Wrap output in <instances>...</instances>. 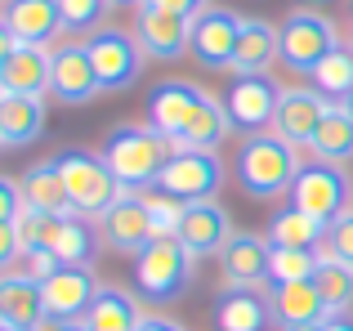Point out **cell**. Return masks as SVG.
I'll return each mask as SVG.
<instances>
[{
  "label": "cell",
  "instance_id": "obj_17",
  "mask_svg": "<svg viewBox=\"0 0 353 331\" xmlns=\"http://www.w3.org/2000/svg\"><path fill=\"white\" fill-rule=\"evenodd\" d=\"M99 237L103 246H112L117 255H139L148 242H152V219H148V206L139 192H125L103 219H99Z\"/></svg>",
  "mask_w": 353,
  "mask_h": 331
},
{
  "label": "cell",
  "instance_id": "obj_44",
  "mask_svg": "<svg viewBox=\"0 0 353 331\" xmlns=\"http://www.w3.org/2000/svg\"><path fill=\"white\" fill-rule=\"evenodd\" d=\"M59 331H90V327H85V318H81V323H63Z\"/></svg>",
  "mask_w": 353,
  "mask_h": 331
},
{
  "label": "cell",
  "instance_id": "obj_28",
  "mask_svg": "<svg viewBox=\"0 0 353 331\" xmlns=\"http://www.w3.org/2000/svg\"><path fill=\"white\" fill-rule=\"evenodd\" d=\"M139 323H143V305L125 287H103L85 314L90 331H139Z\"/></svg>",
  "mask_w": 353,
  "mask_h": 331
},
{
  "label": "cell",
  "instance_id": "obj_22",
  "mask_svg": "<svg viewBox=\"0 0 353 331\" xmlns=\"http://www.w3.org/2000/svg\"><path fill=\"white\" fill-rule=\"evenodd\" d=\"M268 309H273V323L282 331L291 327H309V323H331L327 300L313 282H282V287L268 291Z\"/></svg>",
  "mask_w": 353,
  "mask_h": 331
},
{
  "label": "cell",
  "instance_id": "obj_4",
  "mask_svg": "<svg viewBox=\"0 0 353 331\" xmlns=\"http://www.w3.org/2000/svg\"><path fill=\"white\" fill-rule=\"evenodd\" d=\"M59 174L63 183H68V197H72V210L85 219H103L108 210L117 206L121 197H125V188H121V179L112 174V166H108L99 152H59Z\"/></svg>",
  "mask_w": 353,
  "mask_h": 331
},
{
  "label": "cell",
  "instance_id": "obj_21",
  "mask_svg": "<svg viewBox=\"0 0 353 331\" xmlns=\"http://www.w3.org/2000/svg\"><path fill=\"white\" fill-rule=\"evenodd\" d=\"M273 63H282V27H273L268 18H241L233 77H255V72H268Z\"/></svg>",
  "mask_w": 353,
  "mask_h": 331
},
{
  "label": "cell",
  "instance_id": "obj_3",
  "mask_svg": "<svg viewBox=\"0 0 353 331\" xmlns=\"http://www.w3.org/2000/svg\"><path fill=\"white\" fill-rule=\"evenodd\" d=\"M192 260L197 255L179 242V237H152L143 251L134 255V296L148 305H170L192 278Z\"/></svg>",
  "mask_w": 353,
  "mask_h": 331
},
{
  "label": "cell",
  "instance_id": "obj_27",
  "mask_svg": "<svg viewBox=\"0 0 353 331\" xmlns=\"http://www.w3.org/2000/svg\"><path fill=\"white\" fill-rule=\"evenodd\" d=\"M228 130H233L228 103L215 99V94H206L201 99V112L192 117V126L179 134V139H170V143H174V152H215L219 143L228 139Z\"/></svg>",
  "mask_w": 353,
  "mask_h": 331
},
{
  "label": "cell",
  "instance_id": "obj_51",
  "mask_svg": "<svg viewBox=\"0 0 353 331\" xmlns=\"http://www.w3.org/2000/svg\"><path fill=\"white\" fill-rule=\"evenodd\" d=\"M0 148H5V143H0Z\"/></svg>",
  "mask_w": 353,
  "mask_h": 331
},
{
  "label": "cell",
  "instance_id": "obj_36",
  "mask_svg": "<svg viewBox=\"0 0 353 331\" xmlns=\"http://www.w3.org/2000/svg\"><path fill=\"white\" fill-rule=\"evenodd\" d=\"M139 197H143L148 219H152V237H179L183 210H188L179 197H170V192H161V188H143Z\"/></svg>",
  "mask_w": 353,
  "mask_h": 331
},
{
  "label": "cell",
  "instance_id": "obj_26",
  "mask_svg": "<svg viewBox=\"0 0 353 331\" xmlns=\"http://www.w3.org/2000/svg\"><path fill=\"white\" fill-rule=\"evenodd\" d=\"M45 130V99L27 94H0V143L5 148H27Z\"/></svg>",
  "mask_w": 353,
  "mask_h": 331
},
{
  "label": "cell",
  "instance_id": "obj_13",
  "mask_svg": "<svg viewBox=\"0 0 353 331\" xmlns=\"http://www.w3.org/2000/svg\"><path fill=\"white\" fill-rule=\"evenodd\" d=\"M99 278L90 264H63L59 273L41 282V296H45V314L63 318V323H81L90 314V305L99 300Z\"/></svg>",
  "mask_w": 353,
  "mask_h": 331
},
{
  "label": "cell",
  "instance_id": "obj_25",
  "mask_svg": "<svg viewBox=\"0 0 353 331\" xmlns=\"http://www.w3.org/2000/svg\"><path fill=\"white\" fill-rule=\"evenodd\" d=\"M0 90L5 94H27V99H45L50 94V50L41 45H18L0 68Z\"/></svg>",
  "mask_w": 353,
  "mask_h": 331
},
{
  "label": "cell",
  "instance_id": "obj_30",
  "mask_svg": "<svg viewBox=\"0 0 353 331\" xmlns=\"http://www.w3.org/2000/svg\"><path fill=\"white\" fill-rule=\"evenodd\" d=\"M99 242H103V237H99V224H94V219H85V215H63L50 251L59 255V264H94Z\"/></svg>",
  "mask_w": 353,
  "mask_h": 331
},
{
  "label": "cell",
  "instance_id": "obj_14",
  "mask_svg": "<svg viewBox=\"0 0 353 331\" xmlns=\"http://www.w3.org/2000/svg\"><path fill=\"white\" fill-rule=\"evenodd\" d=\"M331 99L322 94L318 86H282V103H277V117H273V134H282L286 143H309L313 130L322 126V117L331 112Z\"/></svg>",
  "mask_w": 353,
  "mask_h": 331
},
{
  "label": "cell",
  "instance_id": "obj_11",
  "mask_svg": "<svg viewBox=\"0 0 353 331\" xmlns=\"http://www.w3.org/2000/svg\"><path fill=\"white\" fill-rule=\"evenodd\" d=\"M224 103H228V117H233V130H241V134L273 130L277 103H282V86H277L268 72H255V77H233Z\"/></svg>",
  "mask_w": 353,
  "mask_h": 331
},
{
  "label": "cell",
  "instance_id": "obj_49",
  "mask_svg": "<svg viewBox=\"0 0 353 331\" xmlns=\"http://www.w3.org/2000/svg\"><path fill=\"white\" fill-rule=\"evenodd\" d=\"M349 45H353V32H349Z\"/></svg>",
  "mask_w": 353,
  "mask_h": 331
},
{
  "label": "cell",
  "instance_id": "obj_42",
  "mask_svg": "<svg viewBox=\"0 0 353 331\" xmlns=\"http://www.w3.org/2000/svg\"><path fill=\"white\" fill-rule=\"evenodd\" d=\"M14 50H18V36L9 32V23H5V18H0V68H5V59H9V54H14Z\"/></svg>",
  "mask_w": 353,
  "mask_h": 331
},
{
  "label": "cell",
  "instance_id": "obj_12",
  "mask_svg": "<svg viewBox=\"0 0 353 331\" xmlns=\"http://www.w3.org/2000/svg\"><path fill=\"white\" fill-rule=\"evenodd\" d=\"M134 36H139V45H143L148 59L174 63V59H183V50L192 45V18L170 14V9H161V5L148 0V5L134 9Z\"/></svg>",
  "mask_w": 353,
  "mask_h": 331
},
{
  "label": "cell",
  "instance_id": "obj_37",
  "mask_svg": "<svg viewBox=\"0 0 353 331\" xmlns=\"http://www.w3.org/2000/svg\"><path fill=\"white\" fill-rule=\"evenodd\" d=\"M318 255H336V260L353 264V206H349V210H345L340 219H331L327 246H318Z\"/></svg>",
  "mask_w": 353,
  "mask_h": 331
},
{
  "label": "cell",
  "instance_id": "obj_29",
  "mask_svg": "<svg viewBox=\"0 0 353 331\" xmlns=\"http://www.w3.org/2000/svg\"><path fill=\"white\" fill-rule=\"evenodd\" d=\"M304 148H309V157H313V161L349 166V161H353V117H349V108H340V103L331 108Z\"/></svg>",
  "mask_w": 353,
  "mask_h": 331
},
{
  "label": "cell",
  "instance_id": "obj_33",
  "mask_svg": "<svg viewBox=\"0 0 353 331\" xmlns=\"http://www.w3.org/2000/svg\"><path fill=\"white\" fill-rule=\"evenodd\" d=\"M309 77H313V86H318L331 103H349V99H353V45L349 41L336 45V50H331Z\"/></svg>",
  "mask_w": 353,
  "mask_h": 331
},
{
  "label": "cell",
  "instance_id": "obj_35",
  "mask_svg": "<svg viewBox=\"0 0 353 331\" xmlns=\"http://www.w3.org/2000/svg\"><path fill=\"white\" fill-rule=\"evenodd\" d=\"M108 9H112V0H59V14H63V32L68 36H94L99 27H108Z\"/></svg>",
  "mask_w": 353,
  "mask_h": 331
},
{
  "label": "cell",
  "instance_id": "obj_38",
  "mask_svg": "<svg viewBox=\"0 0 353 331\" xmlns=\"http://www.w3.org/2000/svg\"><path fill=\"white\" fill-rule=\"evenodd\" d=\"M18 210H23V192H18L14 179H5V174H0V224H14Z\"/></svg>",
  "mask_w": 353,
  "mask_h": 331
},
{
  "label": "cell",
  "instance_id": "obj_8",
  "mask_svg": "<svg viewBox=\"0 0 353 331\" xmlns=\"http://www.w3.org/2000/svg\"><path fill=\"white\" fill-rule=\"evenodd\" d=\"M50 94L59 103L77 108V103H90L99 90V72H94V59H90V45L81 36H68L50 50Z\"/></svg>",
  "mask_w": 353,
  "mask_h": 331
},
{
  "label": "cell",
  "instance_id": "obj_23",
  "mask_svg": "<svg viewBox=\"0 0 353 331\" xmlns=\"http://www.w3.org/2000/svg\"><path fill=\"white\" fill-rule=\"evenodd\" d=\"M18 192H23V206L41 210V215H77L68 197V183L59 174V161H32L18 174Z\"/></svg>",
  "mask_w": 353,
  "mask_h": 331
},
{
  "label": "cell",
  "instance_id": "obj_5",
  "mask_svg": "<svg viewBox=\"0 0 353 331\" xmlns=\"http://www.w3.org/2000/svg\"><path fill=\"white\" fill-rule=\"evenodd\" d=\"M353 201V179L345 166H331V161H304L300 174H295V188H291V206L304 210V215L322 219V224H331V219H340L349 210Z\"/></svg>",
  "mask_w": 353,
  "mask_h": 331
},
{
  "label": "cell",
  "instance_id": "obj_1",
  "mask_svg": "<svg viewBox=\"0 0 353 331\" xmlns=\"http://www.w3.org/2000/svg\"><path fill=\"white\" fill-rule=\"evenodd\" d=\"M300 152L295 143H286L282 134L273 130H259L246 134L237 143V157H233V174H237V188L246 192L250 201H277L295 188V174H300Z\"/></svg>",
  "mask_w": 353,
  "mask_h": 331
},
{
  "label": "cell",
  "instance_id": "obj_9",
  "mask_svg": "<svg viewBox=\"0 0 353 331\" xmlns=\"http://www.w3.org/2000/svg\"><path fill=\"white\" fill-rule=\"evenodd\" d=\"M219 183H224V161H219V152H174V157L165 161V170L157 174V188L179 197L183 206L215 201Z\"/></svg>",
  "mask_w": 353,
  "mask_h": 331
},
{
  "label": "cell",
  "instance_id": "obj_15",
  "mask_svg": "<svg viewBox=\"0 0 353 331\" xmlns=\"http://www.w3.org/2000/svg\"><path fill=\"white\" fill-rule=\"evenodd\" d=\"M201 99H206V90L192 86V81H179V77L161 81V86L148 94V126L161 130L165 139H179L192 126V117L201 112Z\"/></svg>",
  "mask_w": 353,
  "mask_h": 331
},
{
  "label": "cell",
  "instance_id": "obj_19",
  "mask_svg": "<svg viewBox=\"0 0 353 331\" xmlns=\"http://www.w3.org/2000/svg\"><path fill=\"white\" fill-rule=\"evenodd\" d=\"M0 18L9 23V32L18 36V45H50L59 41L63 32V14H59V0H5Z\"/></svg>",
  "mask_w": 353,
  "mask_h": 331
},
{
  "label": "cell",
  "instance_id": "obj_47",
  "mask_svg": "<svg viewBox=\"0 0 353 331\" xmlns=\"http://www.w3.org/2000/svg\"><path fill=\"white\" fill-rule=\"evenodd\" d=\"M340 108H349V117H353V99H349V103H340Z\"/></svg>",
  "mask_w": 353,
  "mask_h": 331
},
{
  "label": "cell",
  "instance_id": "obj_18",
  "mask_svg": "<svg viewBox=\"0 0 353 331\" xmlns=\"http://www.w3.org/2000/svg\"><path fill=\"white\" fill-rule=\"evenodd\" d=\"M233 215H228L219 201H197V206L183 210V224H179V242L188 246L192 255H219L233 237Z\"/></svg>",
  "mask_w": 353,
  "mask_h": 331
},
{
  "label": "cell",
  "instance_id": "obj_24",
  "mask_svg": "<svg viewBox=\"0 0 353 331\" xmlns=\"http://www.w3.org/2000/svg\"><path fill=\"white\" fill-rule=\"evenodd\" d=\"M0 314H5L9 327L18 331H36L45 323V296H41V282L32 273H0Z\"/></svg>",
  "mask_w": 353,
  "mask_h": 331
},
{
  "label": "cell",
  "instance_id": "obj_48",
  "mask_svg": "<svg viewBox=\"0 0 353 331\" xmlns=\"http://www.w3.org/2000/svg\"><path fill=\"white\" fill-rule=\"evenodd\" d=\"M5 327H9V323H5V314H0V331H5Z\"/></svg>",
  "mask_w": 353,
  "mask_h": 331
},
{
  "label": "cell",
  "instance_id": "obj_20",
  "mask_svg": "<svg viewBox=\"0 0 353 331\" xmlns=\"http://www.w3.org/2000/svg\"><path fill=\"white\" fill-rule=\"evenodd\" d=\"M273 309L259 287H224L215 296V331H268Z\"/></svg>",
  "mask_w": 353,
  "mask_h": 331
},
{
  "label": "cell",
  "instance_id": "obj_32",
  "mask_svg": "<svg viewBox=\"0 0 353 331\" xmlns=\"http://www.w3.org/2000/svg\"><path fill=\"white\" fill-rule=\"evenodd\" d=\"M313 287L322 291L331 318H345L349 309H353V264L336 260V255H322L318 273H313Z\"/></svg>",
  "mask_w": 353,
  "mask_h": 331
},
{
  "label": "cell",
  "instance_id": "obj_39",
  "mask_svg": "<svg viewBox=\"0 0 353 331\" xmlns=\"http://www.w3.org/2000/svg\"><path fill=\"white\" fill-rule=\"evenodd\" d=\"M23 255V246H18V228L14 224H0V273H9V264Z\"/></svg>",
  "mask_w": 353,
  "mask_h": 331
},
{
  "label": "cell",
  "instance_id": "obj_2",
  "mask_svg": "<svg viewBox=\"0 0 353 331\" xmlns=\"http://www.w3.org/2000/svg\"><path fill=\"white\" fill-rule=\"evenodd\" d=\"M99 157L112 166V174L121 179L125 192H143V188H157V174L174 157V143L161 130H152V126L125 121L103 134V152Z\"/></svg>",
  "mask_w": 353,
  "mask_h": 331
},
{
  "label": "cell",
  "instance_id": "obj_50",
  "mask_svg": "<svg viewBox=\"0 0 353 331\" xmlns=\"http://www.w3.org/2000/svg\"><path fill=\"white\" fill-rule=\"evenodd\" d=\"M5 331H18V327H5Z\"/></svg>",
  "mask_w": 353,
  "mask_h": 331
},
{
  "label": "cell",
  "instance_id": "obj_41",
  "mask_svg": "<svg viewBox=\"0 0 353 331\" xmlns=\"http://www.w3.org/2000/svg\"><path fill=\"white\" fill-rule=\"evenodd\" d=\"M139 331H183L174 318H165V314H143V323H139Z\"/></svg>",
  "mask_w": 353,
  "mask_h": 331
},
{
  "label": "cell",
  "instance_id": "obj_45",
  "mask_svg": "<svg viewBox=\"0 0 353 331\" xmlns=\"http://www.w3.org/2000/svg\"><path fill=\"white\" fill-rule=\"evenodd\" d=\"M291 331H327V323H309V327H291Z\"/></svg>",
  "mask_w": 353,
  "mask_h": 331
},
{
  "label": "cell",
  "instance_id": "obj_31",
  "mask_svg": "<svg viewBox=\"0 0 353 331\" xmlns=\"http://www.w3.org/2000/svg\"><path fill=\"white\" fill-rule=\"evenodd\" d=\"M327 233H331V224H322V219L304 215V210H295V206H286L282 215H273V224H268V242L295 246V251H318V246H327Z\"/></svg>",
  "mask_w": 353,
  "mask_h": 331
},
{
  "label": "cell",
  "instance_id": "obj_10",
  "mask_svg": "<svg viewBox=\"0 0 353 331\" xmlns=\"http://www.w3.org/2000/svg\"><path fill=\"white\" fill-rule=\"evenodd\" d=\"M237 36H241V14H233V9H224V5H206L197 18H192L188 54L206 72H233Z\"/></svg>",
  "mask_w": 353,
  "mask_h": 331
},
{
  "label": "cell",
  "instance_id": "obj_46",
  "mask_svg": "<svg viewBox=\"0 0 353 331\" xmlns=\"http://www.w3.org/2000/svg\"><path fill=\"white\" fill-rule=\"evenodd\" d=\"M112 5H134L139 9V5H148V0H112Z\"/></svg>",
  "mask_w": 353,
  "mask_h": 331
},
{
  "label": "cell",
  "instance_id": "obj_43",
  "mask_svg": "<svg viewBox=\"0 0 353 331\" xmlns=\"http://www.w3.org/2000/svg\"><path fill=\"white\" fill-rule=\"evenodd\" d=\"M327 331H353V318H349V314H345V318H331Z\"/></svg>",
  "mask_w": 353,
  "mask_h": 331
},
{
  "label": "cell",
  "instance_id": "obj_52",
  "mask_svg": "<svg viewBox=\"0 0 353 331\" xmlns=\"http://www.w3.org/2000/svg\"><path fill=\"white\" fill-rule=\"evenodd\" d=\"M0 94H5V90H0Z\"/></svg>",
  "mask_w": 353,
  "mask_h": 331
},
{
  "label": "cell",
  "instance_id": "obj_16",
  "mask_svg": "<svg viewBox=\"0 0 353 331\" xmlns=\"http://www.w3.org/2000/svg\"><path fill=\"white\" fill-rule=\"evenodd\" d=\"M268 260H273V242L268 233H237L228 237V246L219 251V273L224 287H259L268 282Z\"/></svg>",
  "mask_w": 353,
  "mask_h": 331
},
{
  "label": "cell",
  "instance_id": "obj_40",
  "mask_svg": "<svg viewBox=\"0 0 353 331\" xmlns=\"http://www.w3.org/2000/svg\"><path fill=\"white\" fill-rule=\"evenodd\" d=\"M59 269H63V264H59L54 251H32V255H27V273H32L36 282H45L50 273H59Z\"/></svg>",
  "mask_w": 353,
  "mask_h": 331
},
{
  "label": "cell",
  "instance_id": "obj_6",
  "mask_svg": "<svg viewBox=\"0 0 353 331\" xmlns=\"http://www.w3.org/2000/svg\"><path fill=\"white\" fill-rule=\"evenodd\" d=\"M336 45H345V36L318 9H291L282 18V63L291 72H313Z\"/></svg>",
  "mask_w": 353,
  "mask_h": 331
},
{
  "label": "cell",
  "instance_id": "obj_34",
  "mask_svg": "<svg viewBox=\"0 0 353 331\" xmlns=\"http://www.w3.org/2000/svg\"><path fill=\"white\" fill-rule=\"evenodd\" d=\"M322 255L318 251H295V246H273V260H268V282L282 287V282H313Z\"/></svg>",
  "mask_w": 353,
  "mask_h": 331
},
{
  "label": "cell",
  "instance_id": "obj_7",
  "mask_svg": "<svg viewBox=\"0 0 353 331\" xmlns=\"http://www.w3.org/2000/svg\"><path fill=\"white\" fill-rule=\"evenodd\" d=\"M85 45H90V59H94L103 94L130 90L139 81V72H143V45H139L134 32H125V27H99L94 36H85Z\"/></svg>",
  "mask_w": 353,
  "mask_h": 331
},
{
  "label": "cell",
  "instance_id": "obj_53",
  "mask_svg": "<svg viewBox=\"0 0 353 331\" xmlns=\"http://www.w3.org/2000/svg\"><path fill=\"white\" fill-rule=\"evenodd\" d=\"M0 5H5V0H0Z\"/></svg>",
  "mask_w": 353,
  "mask_h": 331
}]
</instances>
